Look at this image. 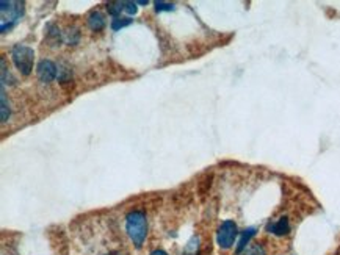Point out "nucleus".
Wrapping results in <instances>:
<instances>
[{"label":"nucleus","mask_w":340,"mask_h":255,"mask_svg":"<svg viewBox=\"0 0 340 255\" xmlns=\"http://www.w3.org/2000/svg\"><path fill=\"white\" fill-rule=\"evenodd\" d=\"M245 255H267V254L262 244H253L251 248H248L245 251Z\"/></svg>","instance_id":"13"},{"label":"nucleus","mask_w":340,"mask_h":255,"mask_svg":"<svg viewBox=\"0 0 340 255\" xmlns=\"http://www.w3.org/2000/svg\"><path fill=\"white\" fill-rule=\"evenodd\" d=\"M11 60L16 66V69L22 75H30L33 71L35 52L33 49L24 44H16L11 51Z\"/></svg>","instance_id":"2"},{"label":"nucleus","mask_w":340,"mask_h":255,"mask_svg":"<svg viewBox=\"0 0 340 255\" xmlns=\"http://www.w3.org/2000/svg\"><path fill=\"white\" fill-rule=\"evenodd\" d=\"M151 255H168V254L163 249H155V251L151 252Z\"/></svg>","instance_id":"17"},{"label":"nucleus","mask_w":340,"mask_h":255,"mask_svg":"<svg viewBox=\"0 0 340 255\" xmlns=\"http://www.w3.org/2000/svg\"><path fill=\"white\" fill-rule=\"evenodd\" d=\"M131 24H132L131 17H115L112 21V28L115 32H118V30H121V28H124V27H129Z\"/></svg>","instance_id":"10"},{"label":"nucleus","mask_w":340,"mask_h":255,"mask_svg":"<svg viewBox=\"0 0 340 255\" xmlns=\"http://www.w3.org/2000/svg\"><path fill=\"white\" fill-rule=\"evenodd\" d=\"M88 25L93 32H101L105 27V17L101 11H93L88 14Z\"/></svg>","instance_id":"8"},{"label":"nucleus","mask_w":340,"mask_h":255,"mask_svg":"<svg viewBox=\"0 0 340 255\" xmlns=\"http://www.w3.org/2000/svg\"><path fill=\"white\" fill-rule=\"evenodd\" d=\"M237 237H238L237 224L231 219H227L216 230V244L221 249H231L235 244Z\"/></svg>","instance_id":"4"},{"label":"nucleus","mask_w":340,"mask_h":255,"mask_svg":"<svg viewBox=\"0 0 340 255\" xmlns=\"http://www.w3.org/2000/svg\"><path fill=\"white\" fill-rule=\"evenodd\" d=\"M155 9L157 11H173L174 5L168 2H155Z\"/></svg>","instance_id":"15"},{"label":"nucleus","mask_w":340,"mask_h":255,"mask_svg":"<svg viewBox=\"0 0 340 255\" xmlns=\"http://www.w3.org/2000/svg\"><path fill=\"white\" fill-rule=\"evenodd\" d=\"M126 232L134 246L139 249L143 246L147 235V218L141 210H134L126 216Z\"/></svg>","instance_id":"1"},{"label":"nucleus","mask_w":340,"mask_h":255,"mask_svg":"<svg viewBox=\"0 0 340 255\" xmlns=\"http://www.w3.org/2000/svg\"><path fill=\"white\" fill-rule=\"evenodd\" d=\"M0 11H2V33L13 28L24 14V3L13 2V0H2L0 2Z\"/></svg>","instance_id":"3"},{"label":"nucleus","mask_w":340,"mask_h":255,"mask_svg":"<svg viewBox=\"0 0 340 255\" xmlns=\"http://www.w3.org/2000/svg\"><path fill=\"white\" fill-rule=\"evenodd\" d=\"M78 38H80V33L75 30V28H71V30H68V33L65 36V41L69 46H75L78 43Z\"/></svg>","instance_id":"12"},{"label":"nucleus","mask_w":340,"mask_h":255,"mask_svg":"<svg viewBox=\"0 0 340 255\" xmlns=\"http://www.w3.org/2000/svg\"><path fill=\"white\" fill-rule=\"evenodd\" d=\"M257 233V229L256 227H248L242 232V237H240L238 243H237V249H235V254L240 255L242 252H245V249L248 248L249 241L253 240V237Z\"/></svg>","instance_id":"7"},{"label":"nucleus","mask_w":340,"mask_h":255,"mask_svg":"<svg viewBox=\"0 0 340 255\" xmlns=\"http://www.w3.org/2000/svg\"><path fill=\"white\" fill-rule=\"evenodd\" d=\"M108 13L113 14L115 17H119L121 11H124V2H115V3H108Z\"/></svg>","instance_id":"11"},{"label":"nucleus","mask_w":340,"mask_h":255,"mask_svg":"<svg viewBox=\"0 0 340 255\" xmlns=\"http://www.w3.org/2000/svg\"><path fill=\"white\" fill-rule=\"evenodd\" d=\"M198 248H199V238L198 237H193L192 240L188 241L187 248H185V252L187 254H192V255H196Z\"/></svg>","instance_id":"14"},{"label":"nucleus","mask_w":340,"mask_h":255,"mask_svg":"<svg viewBox=\"0 0 340 255\" xmlns=\"http://www.w3.org/2000/svg\"><path fill=\"white\" fill-rule=\"evenodd\" d=\"M267 232L276 235V237H284V235H288V232H290V222H288V218L282 216V218H279L277 221L270 222V224L267 225Z\"/></svg>","instance_id":"6"},{"label":"nucleus","mask_w":340,"mask_h":255,"mask_svg":"<svg viewBox=\"0 0 340 255\" xmlns=\"http://www.w3.org/2000/svg\"><path fill=\"white\" fill-rule=\"evenodd\" d=\"M36 74L43 83H52L57 77V64L51 60H41L36 66Z\"/></svg>","instance_id":"5"},{"label":"nucleus","mask_w":340,"mask_h":255,"mask_svg":"<svg viewBox=\"0 0 340 255\" xmlns=\"http://www.w3.org/2000/svg\"><path fill=\"white\" fill-rule=\"evenodd\" d=\"M124 11L127 14H135L136 13V3L135 2H124Z\"/></svg>","instance_id":"16"},{"label":"nucleus","mask_w":340,"mask_h":255,"mask_svg":"<svg viewBox=\"0 0 340 255\" xmlns=\"http://www.w3.org/2000/svg\"><path fill=\"white\" fill-rule=\"evenodd\" d=\"M139 5H147V0H139V2H136Z\"/></svg>","instance_id":"18"},{"label":"nucleus","mask_w":340,"mask_h":255,"mask_svg":"<svg viewBox=\"0 0 340 255\" xmlns=\"http://www.w3.org/2000/svg\"><path fill=\"white\" fill-rule=\"evenodd\" d=\"M0 99H2V113H0V117H2V122L5 124L9 117V103L6 101V93H5V85L2 83V93H0Z\"/></svg>","instance_id":"9"}]
</instances>
